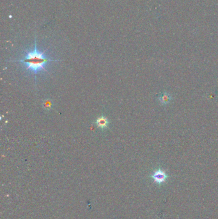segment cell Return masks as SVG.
I'll return each instance as SVG.
<instances>
[{
	"mask_svg": "<svg viewBox=\"0 0 218 219\" xmlns=\"http://www.w3.org/2000/svg\"><path fill=\"white\" fill-rule=\"evenodd\" d=\"M59 60H54L46 55V51H41L38 50L37 46L36 37H35L34 48L32 51H26L23 58L18 60H11L10 61L23 63L26 67V69L33 72L35 75L36 83L37 75L42 71L47 72L46 66L51 61H57Z\"/></svg>",
	"mask_w": 218,
	"mask_h": 219,
	"instance_id": "cell-1",
	"label": "cell"
},
{
	"mask_svg": "<svg viewBox=\"0 0 218 219\" xmlns=\"http://www.w3.org/2000/svg\"><path fill=\"white\" fill-rule=\"evenodd\" d=\"M168 177L169 176L164 171L162 170L161 168H159L158 170L155 171L151 175V178L154 179V182L159 184H161L162 183H164Z\"/></svg>",
	"mask_w": 218,
	"mask_h": 219,
	"instance_id": "cell-2",
	"label": "cell"
},
{
	"mask_svg": "<svg viewBox=\"0 0 218 219\" xmlns=\"http://www.w3.org/2000/svg\"><path fill=\"white\" fill-rule=\"evenodd\" d=\"M95 124L101 130H106L108 128L109 121L104 115H100L95 121Z\"/></svg>",
	"mask_w": 218,
	"mask_h": 219,
	"instance_id": "cell-3",
	"label": "cell"
},
{
	"mask_svg": "<svg viewBox=\"0 0 218 219\" xmlns=\"http://www.w3.org/2000/svg\"><path fill=\"white\" fill-rule=\"evenodd\" d=\"M158 99L160 103L163 105L168 104L171 100V96L167 92H164L159 95Z\"/></svg>",
	"mask_w": 218,
	"mask_h": 219,
	"instance_id": "cell-4",
	"label": "cell"
},
{
	"mask_svg": "<svg viewBox=\"0 0 218 219\" xmlns=\"http://www.w3.org/2000/svg\"><path fill=\"white\" fill-rule=\"evenodd\" d=\"M53 102L52 101L49 99H45L42 103V106L43 108L46 110H51L53 108Z\"/></svg>",
	"mask_w": 218,
	"mask_h": 219,
	"instance_id": "cell-5",
	"label": "cell"
}]
</instances>
